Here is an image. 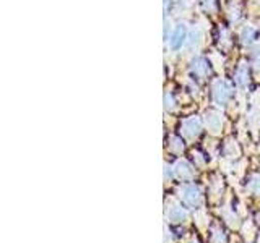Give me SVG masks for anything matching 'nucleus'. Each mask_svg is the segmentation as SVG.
<instances>
[{"label":"nucleus","mask_w":260,"mask_h":243,"mask_svg":"<svg viewBox=\"0 0 260 243\" xmlns=\"http://www.w3.org/2000/svg\"><path fill=\"white\" fill-rule=\"evenodd\" d=\"M169 151L176 152V154H181L184 151V143H182L181 138H177V136L169 138Z\"/></svg>","instance_id":"obj_15"},{"label":"nucleus","mask_w":260,"mask_h":243,"mask_svg":"<svg viewBox=\"0 0 260 243\" xmlns=\"http://www.w3.org/2000/svg\"><path fill=\"white\" fill-rule=\"evenodd\" d=\"M223 154H224V157H226V159H230V160L238 159V156L241 154V151H239V146L236 144V141H233V140H228V141H226V144H224Z\"/></svg>","instance_id":"obj_10"},{"label":"nucleus","mask_w":260,"mask_h":243,"mask_svg":"<svg viewBox=\"0 0 260 243\" xmlns=\"http://www.w3.org/2000/svg\"><path fill=\"white\" fill-rule=\"evenodd\" d=\"M165 102H166V110H174V101H173V96L169 93H166L165 96Z\"/></svg>","instance_id":"obj_22"},{"label":"nucleus","mask_w":260,"mask_h":243,"mask_svg":"<svg viewBox=\"0 0 260 243\" xmlns=\"http://www.w3.org/2000/svg\"><path fill=\"white\" fill-rule=\"evenodd\" d=\"M193 157L197 159V164H199V166H203V164H205V162H203V159H202V154H200V152H193Z\"/></svg>","instance_id":"obj_25"},{"label":"nucleus","mask_w":260,"mask_h":243,"mask_svg":"<svg viewBox=\"0 0 260 243\" xmlns=\"http://www.w3.org/2000/svg\"><path fill=\"white\" fill-rule=\"evenodd\" d=\"M233 96V88L223 79H216L213 83V99L218 105H224Z\"/></svg>","instance_id":"obj_3"},{"label":"nucleus","mask_w":260,"mask_h":243,"mask_svg":"<svg viewBox=\"0 0 260 243\" xmlns=\"http://www.w3.org/2000/svg\"><path fill=\"white\" fill-rule=\"evenodd\" d=\"M221 216L224 217V221L230 224L231 227H238L239 225V222H238V216L234 214V211L231 209V206L230 205H226L223 209H221Z\"/></svg>","instance_id":"obj_12"},{"label":"nucleus","mask_w":260,"mask_h":243,"mask_svg":"<svg viewBox=\"0 0 260 243\" xmlns=\"http://www.w3.org/2000/svg\"><path fill=\"white\" fill-rule=\"evenodd\" d=\"M221 190H223V183H221V180H215V182H213V186H211V190H210L211 198H213V199H218V198H219V194H221Z\"/></svg>","instance_id":"obj_19"},{"label":"nucleus","mask_w":260,"mask_h":243,"mask_svg":"<svg viewBox=\"0 0 260 243\" xmlns=\"http://www.w3.org/2000/svg\"><path fill=\"white\" fill-rule=\"evenodd\" d=\"M236 83H238L239 88H246L249 83V73H247V65L246 63H241V67L236 71Z\"/></svg>","instance_id":"obj_11"},{"label":"nucleus","mask_w":260,"mask_h":243,"mask_svg":"<svg viewBox=\"0 0 260 243\" xmlns=\"http://www.w3.org/2000/svg\"><path fill=\"white\" fill-rule=\"evenodd\" d=\"M210 243H226V233L219 229L218 225H215L213 229H211Z\"/></svg>","instance_id":"obj_14"},{"label":"nucleus","mask_w":260,"mask_h":243,"mask_svg":"<svg viewBox=\"0 0 260 243\" xmlns=\"http://www.w3.org/2000/svg\"><path fill=\"white\" fill-rule=\"evenodd\" d=\"M165 178H166V180H168V177H169V180H171V178H173V172H171V167L168 166V164H165Z\"/></svg>","instance_id":"obj_24"},{"label":"nucleus","mask_w":260,"mask_h":243,"mask_svg":"<svg viewBox=\"0 0 260 243\" xmlns=\"http://www.w3.org/2000/svg\"><path fill=\"white\" fill-rule=\"evenodd\" d=\"M202 7L205 8L207 12H215L216 10V5H215V0H200Z\"/></svg>","instance_id":"obj_20"},{"label":"nucleus","mask_w":260,"mask_h":243,"mask_svg":"<svg viewBox=\"0 0 260 243\" xmlns=\"http://www.w3.org/2000/svg\"><path fill=\"white\" fill-rule=\"evenodd\" d=\"M195 221H197L200 229H205V227L208 225V222H210L208 217L205 216V211H203V209H200V211H197V213H195Z\"/></svg>","instance_id":"obj_17"},{"label":"nucleus","mask_w":260,"mask_h":243,"mask_svg":"<svg viewBox=\"0 0 260 243\" xmlns=\"http://www.w3.org/2000/svg\"><path fill=\"white\" fill-rule=\"evenodd\" d=\"M177 193H179V196H181V199L190 208H197L203 202V193L199 185L185 183L182 186H179Z\"/></svg>","instance_id":"obj_1"},{"label":"nucleus","mask_w":260,"mask_h":243,"mask_svg":"<svg viewBox=\"0 0 260 243\" xmlns=\"http://www.w3.org/2000/svg\"><path fill=\"white\" fill-rule=\"evenodd\" d=\"M165 214H166L168 222H171V224H181V222H185L187 219H189V213H187V209L182 208L181 202H177L173 198L166 201Z\"/></svg>","instance_id":"obj_2"},{"label":"nucleus","mask_w":260,"mask_h":243,"mask_svg":"<svg viewBox=\"0 0 260 243\" xmlns=\"http://www.w3.org/2000/svg\"><path fill=\"white\" fill-rule=\"evenodd\" d=\"M192 243H197V241H195V240H193V241H192Z\"/></svg>","instance_id":"obj_28"},{"label":"nucleus","mask_w":260,"mask_h":243,"mask_svg":"<svg viewBox=\"0 0 260 243\" xmlns=\"http://www.w3.org/2000/svg\"><path fill=\"white\" fill-rule=\"evenodd\" d=\"M257 222H258V224H260V213H258V214H257Z\"/></svg>","instance_id":"obj_26"},{"label":"nucleus","mask_w":260,"mask_h":243,"mask_svg":"<svg viewBox=\"0 0 260 243\" xmlns=\"http://www.w3.org/2000/svg\"><path fill=\"white\" fill-rule=\"evenodd\" d=\"M174 172H176V175H177L179 178H181V180H192L193 175H195L193 167H192L187 160H184V159H179V160L176 162Z\"/></svg>","instance_id":"obj_7"},{"label":"nucleus","mask_w":260,"mask_h":243,"mask_svg":"<svg viewBox=\"0 0 260 243\" xmlns=\"http://www.w3.org/2000/svg\"><path fill=\"white\" fill-rule=\"evenodd\" d=\"M257 243H260V237H258V238H257Z\"/></svg>","instance_id":"obj_27"},{"label":"nucleus","mask_w":260,"mask_h":243,"mask_svg":"<svg viewBox=\"0 0 260 243\" xmlns=\"http://www.w3.org/2000/svg\"><path fill=\"white\" fill-rule=\"evenodd\" d=\"M165 243H174L173 233L168 230V227H165Z\"/></svg>","instance_id":"obj_23"},{"label":"nucleus","mask_w":260,"mask_h":243,"mask_svg":"<svg viewBox=\"0 0 260 243\" xmlns=\"http://www.w3.org/2000/svg\"><path fill=\"white\" fill-rule=\"evenodd\" d=\"M190 70L197 78H205V76H208V73H210V65H208V62L205 59H203V57H197V59L192 62Z\"/></svg>","instance_id":"obj_8"},{"label":"nucleus","mask_w":260,"mask_h":243,"mask_svg":"<svg viewBox=\"0 0 260 243\" xmlns=\"http://www.w3.org/2000/svg\"><path fill=\"white\" fill-rule=\"evenodd\" d=\"M247 191L255 194V196H260V174H254L247 182Z\"/></svg>","instance_id":"obj_13"},{"label":"nucleus","mask_w":260,"mask_h":243,"mask_svg":"<svg viewBox=\"0 0 260 243\" xmlns=\"http://www.w3.org/2000/svg\"><path fill=\"white\" fill-rule=\"evenodd\" d=\"M254 225H252V222L250 221H247L246 224H244V227H242V235H244V238H246L247 241H250L252 238H254Z\"/></svg>","instance_id":"obj_18"},{"label":"nucleus","mask_w":260,"mask_h":243,"mask_svg":"<svg viewBox=\"0 0 260 243\" xmlns=\"http://www.w3.org/2000/svg\"><path fill=\"white\" fill-rule=\"evenodd\" d=\"M205 125L211 135H219L223 128V115L216 110L205 112Z\"/></svg>","instance_id":"obj_5"},{"label":"nucleus","mask_w":260,"mask_h":243,"mask_svg":"<svg viewBox=\"0 0 260 243\" xmlns=\"http://www.w3.org/2000/svg\"><path fill=\"white\" fill-rule=\"evenodd\" d=\"M252 57L255 59V68L258 70L260 68V44H255V47H254V51H252Z\"/></svg>","instance_id":"obj_21"},{"label":"nucleus","mask_w":260,"mask_h":243,"mask_svg":"<svg viewBox=\"0 0 260 243\" xmlns=\"http://www.w3.org/2000/svg\"><path fill=\"white\" fill-rule=\"evenodd\" d=\"M187 26L184 23L177 24L173 36L169 37V47L173 49V51H177V49H181L185 43H187Z\"/></svg>","instance_id":"obj_6"},{"label":"nucleus","mask_w":260,"mask_h":243,"mask_svg":"<svg viewBox=\"0 0 260 243\" xmlns=\"http://www.w3.org/2000/svg\"><path fill=\"white\" fill-rule=\"evenodd\" d=\"M202 39H203V31L199 26H195L192 29V32H190V36L187 37V43H185L187 49H189V51H193V49H197L200 46V43H202Z\"/></svg>","instance_id":"obj_9"},{"label":"nucleus","mask_w":260,"mask_h":243,"mask_svg":"<svg viewBox=\"0 0 260 243\" xmlns=\"http://www.w3.org/2000/svg\"><path fill=\"white\" fill-rule=\"evenodd\" d=\"M241 39H242L244 44H250L252 40L255 39V29L252 28V26H246V28L242 29V32H241Z\"/></svg>","instance_id":"obj_16"},{"label":"nucleus","mask_w":260,"mask_h":243,"mask_svg":"<svg viewBox=\"0 0 260 243\" xmlns=\"http://www.w3.org/2000/svg\"><path fill=\"white\" fill-rule=\"evenodd\" d=\"M200 130H202V122L199 117H190V118H185L181 125V133L184 138L187 140H193L200 135Z\"/></svg>","instance_id":"obj_4"}]
</instances>
